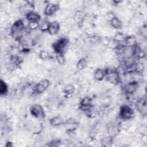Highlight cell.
Masks as SVG:
<instances>
[{
  "mask_svg": "<svg viewBox=\"0 0 147 147\" xmlns=\"http://www.w3.org/2000/svg\"><path fill=\"white\" fill-rule=\"evenodd\" d=\"M126 36L122 33H117L114 37V40L115 42H119V44H121V42H124L126 39Z\"/></svg>",
  "mask_w": 147,
  "mask_h": 147,
  "instance_id": "obj_21",
  "label": "cell"
},
{
  "mask_svg": "<svg viewBox=\"0 0 147 147\" xmlns=\"http://www.w3.org/2000/svg\"><path fill=\"white\" fill-rule=\"evenodd\" d=\"M136 110L142 115H146L147 111L146 98V97L139 98L136 100L134 103Z\"/></svg>",
  "mask_w": 147,
  "mask_h": 147,
  "instance_id": "obj_8",
  "label": "cell"
},
{
  "mask_svg": "<svg viewBox=\"0 0 147 147\" xmlns=\"http://www.w3.org/2000/svg\"><path fill=\"white\" fill-rule=\"evenodd\" d=\"M87 66V61L86 58L80 59L76 63V68L79 70H83Z\"/></svg>",
  "mask_w": 147,
  "mask_h": 147,
  "instance_id": "obj_20",
  "label": "cell"
},
{
  "mask_svg": "<svg viewBox=\"0 0 147 147\" xmlns=\"http://www.w3.org/2000/svg\"><path fill=\"white\" fill-rule=\"evenodd\" d=\"M25 17L28 22L39 23L41 20L40 15L34 11H30L25 14Z\"/></svg>",
  "mask_w": 147,
  "mask_h": 147,
  "instance_id": "obj_12",
  "label": "cell"
},
{
  "mask_svg": "<svg viewBox=\"0 0 147 147\" xmlns=\"http://www.w3.org/2000/svg\"><path fill=\"white\" fill-rule=\"evenodd\" d=\"M92 100L89 96H85L80 102V109L84 111L88 112L92 109Z\"/></svg>",
  "mask_w": 147,
  "mask_h": 147,
  "instance_id": "obj_9",
  "label": "cell"
},
{
  "mask_svg": "<svg viewBox=\"0 0 147 147\" xmlns=\"http://www.w3.org/2000/svg\"><path fill=\"white\" fill-rule=\"evenodd\" d=\"M39 56H40V57L42 60H46V59H48V58H49V53L45 51H41L39 54Z\"/></svg>",
  "mask_w": 147,
  "mask_h": 147,
  "instance_id": "obj_26",
  "label": "cell"
},
{
  "mask_svg": "<svg viewBox=\"0 0 147 147\" xmlns=\"http://www.w3.org/2000/svg\"><path fill=\"white\" fill-rule=\"evenodd\" d=\"M119 115L120 118L123 120H130L134 116V109L127 105H123L120 107Z\"/></svg>",
  "mask_w": 147,
  "mask_h": 147,
  "instance_id": "obj_4",
  "label": "cell"
},
{
  "mask_svg": "<svg viewBox=\"0 0 147 147\" xmlns=\"http://www.w3.org/2000/svg\"><path fill=\"white\" fill-rule=\"evenodd\" d=\"M111 26L115 29H120L122 26V23L121 21L117 17H113L110 19Z\"/></svg>",
  "mask_w": 147,
  "mask_h": 147,
  "instance_id": "obj_17",
  "label": "cell"
},
{
  "mask_svg": "<svg viewBox=\"0 0 147 147\" xmlns=\"http://www.w3.org/2000/svg\"><path fill=\"white\" fill-rule=\"evenodd\" d=\"M106 69L98 68L94 72V78L97 81H102L106 77Z\"/></svg>",
  "mask_w": 147,
  "mask_h": 147,
  "instance_id": "obj_15",
  "label": "cell"
},
{
  "mask_svg": "<svg viewBox=\"0 0 147 147\" xmlns=\"http://www.w3.org/2000/svg\"><path fill=\"white\" fill-rule=\"evenodd\" d=\"M30 113L32 116L38 119H43L45 116L43 107L39 104L32 105L30 108Z\"/></svg>",
  "mask_w": 147,
  "mask_h": 147,
  "instance_id": "obj_7",
  "label": "cell"
},
{
  "mask_svg": "<svg viewBox=\"0 0 147 147\" xmlns=\"http://www.w3.org/2000/svg\"><path fill=\"white\" fill-rule=\"evenodd\" d=\"M26 32L24 21L18 20L15 21L11 26L10 34L12 37L16 41H21Z\"/></svg>",
  "mask_w": 147,
  "mask_h": 147,
  "instance_id": "obj_1",
  "label": "cell"
},
{
  "mask_svg": "<svg viewBox=\"0 0 147 147\" xmlns=\"http://www.w3.org/2000/svg\"><path fill=\"white\" fill-rule=\"evenodd\" d=\"M106 77L107 81L113 84H118L121 82L120 74L117 69H106Z\"/></svg>",
  "mask_w": 147,
  "mask_h": 147,
  "instance_id": "obj_3",
  "label": "cell"
},
{
  "mask_svg": "<svg viewBox=\"0 0 147 147\" xmlns=\"http://www.w3.org/2000/svg\"><path fill=\"white\" fill-rule=\"evenodd\" d=\"M22 62H23L22 59L20 56L14 55L10 56L8 64L10 68L14 69V68H19L21 66Z\"/></svg>",
  "mask_w": 147,
  "mask_h": 147,
  "instance_id": "obj_10",
  "label": "cell"
},
{
  "mask_svg": "<svg viewBox=\"0 0 147 147\" xmlns=\"http://www.w3.org/2000/svg\"><path fill=\"white\" fill-rule=\"evenodd\" d=\"M124 44L126 47H132L136 45V44H137L136 37L133 36H126L124 42Z\"/></svg>",
  "mask_w": 147,
  "mask_h": 147,
  "instance_id": "obj_18",
  "label": "cell"
},
{
  "mask_svg": "<svg viewBox=\"0 0 147 147\" xmlns=\"http://www.w3.org/2000/svg\"><path fill=\"white\" fill-rule=\"evenodd\" d=\"M112 141H113V137L111 136H109L102 139V144H103V145L106 146V145H110L112 142Z\"/></svg>",
  "mask_w": 147,
  "mask_h": 147,
  "instance_id": "obj_22",
  "label": "cell"
},
{
  "mask_svg": "<svg viewBox=\"0 0 147 147\" xmlns=\"http://www.w3.org/2000/svg\"><path fill=\"white\" fill-rule=\"evenodd\" d=\"M28 29L29 30H36L37 28L39 27V23H34V22H28Z\"/></svg>",
  "mask_w": 147,
  "mask_h": 147,
  "instance_id": "obj_25",
  "label": "cell"
},
{
  "mask_svg": "<svg viewBox=\"0 0 147 147\" xmlns=\"http://www.w3.org/2000/svg\"><path fill=\"white\" fill-rule=\"evenodd\" d=\"M69 44V40L65 37H61L56 41L52 45L55 54H63Z\"/></svg>",
  "mask_w": 147,
  "mask_h": 147,
  "instance_id": "obj_2",
  "label": "cell"
},
{
  "mask_svg": "<svg viewBox=\"0 0 147 147\" xmlns=\"http://www.w3.org/2000/svg\"><path fill=\"white\" fill-rule=\"evenodd\" d=\"M59 9V5L57 3L51 2L48 3L44 9V13L47 16H51Z\"/></svg>",
  "mask_w": 147,
  "mask_h": 147,
  "instance_id": "obj_11",
  "label": "cell"
},
{
  "mask_svg": "<svg viewBox=\"0 0 147 147\" xmlns=\"http://www.w3.org/2000/svg\"><path fill=\"white\" fill-rule=\"evenodd\" d=\"M49 24V22H48L47 21H43L42 23L39 25V28H40V30L42 32H47Z\"/></svg>",
  "mask_w": 147,
  "mask_h": 147,
  "instance_id": "obj_23",
  "label": "cell"
},
{
  "mask_svg": "<svg viewBox=\"0 0 147 147\" xmlns=\"http://www.w3.org/2000/svg\"><path fill=\"white\" fill-rule=\"evenodd\" d=\"M73 93V88L72 87H66L64 90V94L65 96L69 97Z\"/></svg>",
  "mask_w": 147,
  "mask_h": 147,
  "instance_id": "obj_27",
  "label": "cell"
},
{
  "mask_svg": "<svg viewBox=\"0 0 147 147\" xmlns=\"http://www.w3.org/2000/svg\"><path fill=\"white\" fill-rule=\"evenodd\" d=\"M138 82L134 80L129 82L122 87V91L126 96H130L133 95L138 89Z\"/></svg>",
  "mask_w": 147,
  "mask_h": 147,
  "instance_id": "obj_6",
  "label": "cell"
},
{
  "mask_svg": "<svg viewBox=\"0 0 147 147\" xmlns=\"http://www.w3.org/2000/svg\"><path fill=\"white\" fill-rule=\"evenodd\" d=\"M56 59L57 61L60 64H63L65 62V59L63 54H56Z\"/></svg>",
  "mask_w": 147,
  "mask_h": 147,
  "instance_id": "obj_24",
  "label": "cell"
},
{
  "mask_svg": "<svg viewBox=\"0 0 147 147\" xmlns=\"http://www.w3.org/2000/svg\"><path fill=\"white\" fill-rule=\"evenodd\" d=\"M60 25L57 21H53L49 22L47 29V32L51 35H55L59 32Z\"/></svg>",
  "mask_w": 147,
  "mask_h": 147,
  "instance_id": "obj_13",
  "label": "cell"
},
{
  "mask_svg": "<svg viewBox=\"0 0 147 147\" xmlns=\"http://www.w3.org/2000/svg\"><path fill=\"white\" fill-rule=\"evenodd\" d=\"M65 127L67 131L68 132H72L75 130L78 126V123L74 119H69L64 122Z\"/></svg>",
  "mask_w": 147,
  "mask_h": 147,
  "instance_id": "obj_14",
  "label": "cell"
},
{
  "mask_svg": "<svg viewBox=\"0 0 147 147\" xmlns=\"http://www.w3.org/2000/svg\"><path fill=\"white\" fill-rule=\"evenodd\" d=\"M49 123L53 126H58L64 123V122L61 116L56 115L50 119Z\"/></svg>",
  "mask_w": 147,
  "mask_h": 147,
  "instance_id": "obj_16",
  "label": "cell"
},
{
  "mask_svg": "<svg viewBox=\"0 0 147 147\" xmlns=\"http://www.w3.org/2000/svg\"><path fill=\"white\" fill-rule=\"evenodd\" d=\"M50 81L48 79H44L39 81L33 88V93L38 95L44 92L49 86Z\"/></svg>",
  "mask_w": 147,
  "mask_h": 147,
  "instance_id": "obj_5",
  "label": "cell"
},
{
  "mask_svg": "<svg viewBox=\"0 0 147 147\" xmlns=\"http://www.w3.org/2000/svg\"><path fill=\"white\" fill-rule=\"evenodd\" d=\"M8 86L2 79L0 81V95L1 96H5L8 92Z\"/></svg>",
  "mask_w": 147,
  "mask_h": 147,
  "instance_id": "obj_19",
  "label": "cell"
}]
</instances>
